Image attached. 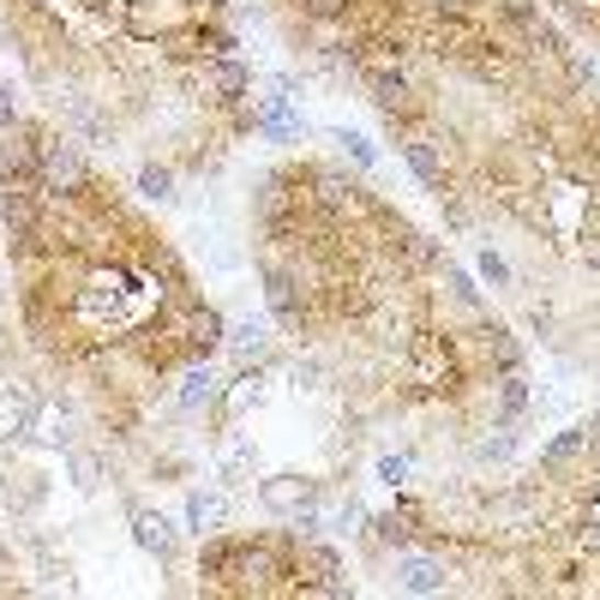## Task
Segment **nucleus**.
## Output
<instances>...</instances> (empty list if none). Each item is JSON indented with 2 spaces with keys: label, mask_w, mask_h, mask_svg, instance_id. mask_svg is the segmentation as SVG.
Wrapping results in <instances>:
<instances>
[{
  "label": "nucleus",
  "mask_w": 600,
  "mask_h": 600,
  "mask_svg": "<svg viewBox=\"0 0 600 600\" xmlns=\"http://www.w3.org/2000/svg\"><path fill=\"white\" fill-rule=\"evenodd\" d=\"M373 534H378L385 546H408V541H415V529H408L397 510H390V517H378V522H373Z\"/></svg>",
  "instance_id": "17"
},
{
  "label": "nucleus",
  "mask_w": 600,
  "mask_h": 600,
  "mask_svg": "<svg viewBox=\"0 0 600 600\" xmlns=\"http://www.w3.org/2000/svg\"><path fill=\"white\" fill-rule=\"evenodd\" d=\"M589 432H600V415H595V420H589Z\"/></svg>",
  "instance_id": "23"
},
{
  "label": "nucleus",
  "mask_w": 600,
  "mask_h": 600,
  "mask_svg": "<svg viewBox=\"0 0 600 600\" xmlns=\"http://www.w3.org/2000/svg\"><path fill=\"white\" fill-rule=\"evenodd\" d=\"M480 276H487L493 288H510V264H505V259H499V252H493V247L480 252Z\"/></svg>",
  "instance_id": "19"
},
{
  "label": "nucleus",
  "mask_w": 600,
  "mask_h": 600,
  "mask_svg": "<svg viewBox=\"0 0 600 600\" xmlns=\"http://www.w3.org/2000/svg\"><path fill=\"white\" fill-rule=\"evenodd\" d=\"M313 480H301V475H271V480H259V505L264 510H276V517H295V510L313 499Z\"/></svg>",
  "instance_id": "7"
},
{
  "label": "nucleus",
  "mask_w": 600,
  "mask_h": 600,
  "mask_svg": "<svg viewBox=\"0 0 600 600\" xmlns=\"http://www.w3.org/2000/svg\"><path fill=\"white\" fill-rule=\"evenodd\" d=\"M36 403L31 390H19V385H7V378H0V444H12V439H24V432H31V420H36Z\"/></svg>",
  "instance_id": "5"
},
{
  "label": "nucleus",
  "mask_w": 600,
  "mask_h": 600,
  "mask_svg": "<svg viewBox=\"0 0 600 600\" xmlns=\"http://www.w3.org/2000/svg\"><path fill=\"white\" fill-rule=\"evenodd\" d=\"M378 480H390V487H403V480H408V463H403V456H385V463H378Z\"/></svg>",
  "instance_id": "21"
},
{
  "label": "nucleus",
  "mask_w": 600,
  "mask_h": 600,
  "mask_svg": "<svg viewBox=\"0 0 600 600\" xmlns=\"http://www.w3.org/2000/svg\"><path fill=\"white\" fill-rule=\"evenodd\" d=\"M259 397H264V373H259V366H247V373L228 385L223 408H228V415H247V408H259Z\"/></svg>",
  "instance_id": "13"
},
{
  "label": "nucleus",
  "mask_w": 600,
  "mask_h": 600,
  "mask_svg": "<svg viewBox=\"0 0 600 600\" xmlns=\"http://www.w3.org/2000/svg\"><path fill=\"white\" fill-rule=\"evenodd\" d=\"M403 162H408V169H415L420 181L432 186V193L444 199V157H439V150L427 145V138H408V145H403Z\"/></svg>",
  "instance_id": "9"
},
{
  "label": "nucleus",
  "mask_w": 600,
  "mask_h": 600,
  "mask_svg": "<svg viewBox=\"0 0 600 600\" xmlns=\"http://www.w3.org/2000/svg\"><path fill=\"white\" fill-rule=\"evenodd\" d=\"M181 517H186V529H193V534H216L228 522V493L193 487V493H186V505H181Z\"/></svg>",
  "instance_id": "6"
},
{
  "label": "nucleus",
  "mask_w": 600,
  "mask_h": 600,
  "mask_svg": "<svg viewBox=\"0 0 600 600\" xmlns=\"http://www.w3.org/2000/svg\"><path fill=\"white\" fill-rule=\"evenodd\" d=\"M301 7H306V19H349L354 0H301Z\"/></svg>",
  "instance_id": "20"
},
{
  "label": "nucleus",
  "mask_w": 600,
  "mask_h": 600,
  "mask_svg": "<svg viewBox=\"0 0 600 600\" xmlns=\"http://www.w3.org/2000/svg\"><path fill=\"white\" fill-rule=\"evenodd\" d=\"M133 541L145 546L150 558H174V546H181V534H174V522L162 517V510H145V505H133Z\"/></svg>",
  "instance_id": "4"
},
{
  "label": "nucleus",
  "mask_w": 600,
  "mask_h": 600,
  "mask_svg": "<svg viewBox=\"0 0 600 600\" xmlns=\"http://www.w3.org/2000/svg\"><path fill=\"white\" fill-rule=\"evenodd\" d=\"M0 121H19V102H12L7 84H0Z\"/></svg>",
  "instance_id": "22"
},
{
  "label": "nucleus",
  "mask_w": 600,
  "mask_h": 600,
  "mask_svg": "<svg viewBox=\"0 0 600 600\" xmlns=\"http://www.w3.org/2000/svg\"><path fill=\"white\" fill-rule=\"evenodd\" d=\"M451 7H468V0H451Z\"/></svg>",
  "instance_id": "24"
},
{
  "label": "nucleus",
  "mask_w": 600,
  "mask_h": 600,
  "mask_svg": "<svg viewBox=\"0 0 600 600\" xmlns=\"http://www.w3.org/2000/svg\"><path fill=\"white\" fill-rule=\"evenodd\" d=\"M223 342H228V349H235L240 361L252 366V361H259L264 349H271V330H264L259 318H240V325H228V330H223Z\"/></svg>",
  "instance_id": "10"
},
{
  "label": "nucleus",
  "mask_w": 600,
  "mask_h": 600,
  "mask_svg": "<svg viewBox=\"0 0 600 600\" xmlns=\"http://www.w3.org/2000/svg\"><path fill=\"white\" fill-rule=\"evenodd\" d=\"M138 193L157 199V204H169V199H174V169H162V162H145V169H138Z\"/></svg>",
  "instance_id": "15"
},
{
  "label": "nucleus",
  "mask_w": 600,
  "mask_h": 600,
  "mask_svg": "<svg viewBox=\"0 0 600 600\" xmlns=\"http://www.w3.org/2000/svg\"><path fill=\"white\" fill-rule=\"evenodd\" d=\"M0 193H43V162L36 145H0Z\"/></svg>",
  "instance_id": "2"
},
{
  "label": "nucleus",
  "mask_w": 600,
  "mask_h": 600,
  "mask_svg": "<svg viewBox=\"0 0 600 600\" xmlns=\"http://www.w3.org/2000/svg\"><path fill=\"white\" fill-rule=\"evenodd\" d=\"M36 162H43V199L48 193H84V186H91V169H84V157L67 138H43V145H36Z\"/></svg>",
  "instance_id": "1"
},
{
  "label": "nucleus",
  "mask_w": 600,
  "mask_h": 600,
  "mask_svg": "<svg viewBox=\"0 0 600 600\" xmlns=\"http://www.w3.org/2000/svg\"><path fill=\"white\" fill-rule=\"evenodd\" d=\"M397 582L408 595H444V565H432V558H403Z\"/></svg>",
  "instance_id": "12"
},
{
  "label": "nucleus",
  "mask_w": 600,
  "mask_h": 600,
  "mask_svg": "<svg viewBox=\"0 0 600 600\" xmlns=\"http://www.w3.org/2000/svg\"><path fill=\"white\" fill-rule=\"evenodd\" d=\"M522 403H529V385H522L517 373H505V378H499V415H505V420L522 415Z\"/></svg>",
  "instance_id": "16"
},
{
  "label": "nucleus",
  "mask_w": 600,
  "mask_h": 600,
  "mask_svg": "<svg viewBox=\"0 0 600 600\" xmlns=\"http://www.w3.org/2000/svg\"><path fill=\"white\" fill-rule=\"evenodd\" d=\"M216 397H223V385H216L211 361H193L181 373V408H204V403H216Z\"/></svg>",
  "instance_id": "11"
},
{
  "label": "nucleus",
  "mask_w": 600,
  "mask_h": 600,
  "mask_svg": "<svg viewBox=\"0 0 600 600\" xmlns=\"http://www.w3.org/2000/svg\"><path fill=\"white\" fill-rule=\"evenodd\" d=\"M247 91H252V67H240L235 55L204 60V97H216V102H240Z\"/></svg>",
  "instance_id": "3"
},
{
  "label": "nucleus",
  "mask_w": 600,
  "mask_h": 600,
  "mask_svg": "<svg viewBox=\"0 0 600 600\" xmlns=\"http://www.w3.org/2000/svg\"><path fill=\"white\" fill-rule=\"evenodd\" d=\"M337 145H342V150H349V157H354V162H361V169H373V162H378V150H373V145H366V138H361V133H337Z\"/></svg>",
  "instance_id": "18"
},
{
  "label": "nucleus",
  "mask_w": 600,
  "mask_h": 600,
  "mask_svg": "<svg viewBox=\"0 0 600 600\" xmlns=\"http://www.w3.org/2000/svg\"><path fill=\"white\" fill-rule=\"evenodd\" d=\"M67 480H72L79 493H91L97 480H102V463H97L91 451H79V444H67Z\"/></svg>",
  "instance_id": "14"
},
{
  "label": "nucleus",
  "mask_w": 600,
  "mask_h": 600,
  "mask_svg": "<svg viewBox=\"0 0 600 600\" xmlns=\"http://www.w3.org/2000/svg\"><path fill=\"white\" fill-rule=\"evenodd\" d=\"M31 432H36V444H48V451H67L72 444V415L60 403H43L36 420H31Z\"/></svg>",
  "instance_id": "8"
}]
</instances>
